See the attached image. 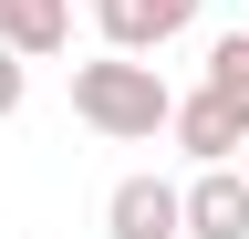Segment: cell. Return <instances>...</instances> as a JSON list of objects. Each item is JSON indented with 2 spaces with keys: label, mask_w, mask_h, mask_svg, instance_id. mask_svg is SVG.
I'll return each mask as SVG.
<instances>
[{
  "label": "cell",
  "mask_w": 249,
  "mask_h": 239,
  "mask_svg": "<svg viewBox=\"0 0 249 239\" xmlns=\"http://www.w3.org/2000/svg\"><path fill=\"white\" fill-rule=\"evenodd\" d=\"M166 73L145 63V52H104V63H73V114L93 135H114V146H145V135H166Z\"/></svg>",
  "instance_id": "cell-1"
},
{
  "label": "cell",
  "mask_w": 249,
  "mask_h": 239,
  "mask_svg": "<svg viewBox=\"0 0 249 239\" xmlns=\"http://www.w3.org/2000/svg\"><path fill=\"white\" fill-rule=\"evenodd\" d=\"M177 239H249V177L239 166H197L177 187Z\"/></svg>",
  "instance_id": "cell-2"
},
{
  "label": "cell",
  "mask_w": 249,
  "mask_h": 239,
  "mask_svg": "<svg viewBox=\"0 0 249 239\" xmlns=\"http://www.w3.org/2000/svg\"><path fill=\"white\" fill-rule=\"evenodd\" d=\"M166 135H177L197 166H229L239 146H249V114H239L229 94H208V83H197V94H177V104H166Z\"/></svg>",
  "instance_id": "cell-3"
},
{
  "label": "cell",
  "mask_w": 249,
  "mask_h": 239,
  "mask_svg": "<svg viewBox=\"0 0 249 239\" xmlns=\"http://www.w3.org/2000/svg\"><path fill=\"white\" fill-rule=\"evenodd\" d=\"M187 21H197V0H93V32H104V52H166Z\"/></svg>",
  "instance_id": "cell-4"
},
{
  "label": "cell",
  "mask_w": 249,
  "mask_h": 239,
  "mask_svg": "<svg viewBox=\"0 0 249 239\" xmlns=\"http://www.w3.org/2000/svg\"><path fill=\"white\" fill-rule=\"evenodd\" d=\"M104 239H177V187H166V177H114Z\"/></svg>",
  "instance_id": "cell-5"
},
{
  "label": "cell",
  "mask_w": 249,
  "mask_h": 239,
  "mask_svg": "<svg viewBox=\"0 0 249 239\" xmlns=\"http://www.w3.org/2000/svg\"><path fill=\"white\" fill-rule=\"evenodd\" d=\"M0 42H11L21 63L62 52V42H73V0H0Z\"/></svg>",
  "instance_id": "cell-6"
},
{
  "label": "cell",
  "mask_w": 249,
  "mask_h": 239,
  "mask_svg": "<svg viewBox=\"0 0 249 239\" xmlns=\"http://www.w3.org/2000/svg\"><path fill=\"white\" fill-rule=\"evenodd\" d=\"M208 94H229V104L249 114V32H218V42H208Z\"/></svg>",
  "instance_id": "cell-7"
},
{
  "label": "cell",
  "mask_w": 249,
  "mask_h": 239,
  "mask_svg": "<svg viewBox=\"0 0 249 239\" xmlns=\"http://www.w3.org/2000/svg\"><path fill=\"white\" fill-rule=\"evenodd\" d=\"M21 83H31V73H21V52L0 42V125H11V114H21Z\"/></svg>",
  "instance_id": "cell-8"
}]
</instances>
